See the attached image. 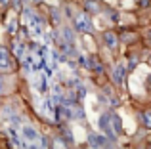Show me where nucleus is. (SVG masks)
Listing matches in <instances>:
<instances>
[{"label":"nucleus","mask_w":151,"mask_h":149,"mask_svg":"<svg viewBox=\"0 0 151 149\" xmlns=\"http://www.w3.org/2000/svg\"><path fill=\"white\" fill-rule=\"evenodd\" d=\"M6 29H8V33H10V34H14V33H17L19 23L15 21V19H12V21H8V27H6Z\"/></svg>","instance_id":"nucleus-10"},{"label":"nucleus","mask_w":151,"mask_h":149,"mask_svg":"<svg viewBox=\"0 0 151 149\" xmlns=\"http://www.w3.org/2000/svg\"><path fill=\"white\" fill-rule=\"evenodd\" d=\"M149 63H151V59H149Z\"/></svg>","instance_id":"nucleus-16"},{"label":"nucleus","mask_w":151,"mask_h":149,"mask_svg":"<svg viewBox=\"0 0 151 149\" xmlns=\"http://www.w3.org/2000/svg\"><path fill=\"white\" fill-rule=\"evenodd\" d=\"M15 73V59L6 44H0V74L10 77Z\"/></svg>","instance_id":"nucleus-1"},{"label":"nucleus","mask_w":151,"mask_h":149,"mask_svg":"<svg viewBox=\"0 0 151 149\" xmlns=\"http://www.w3.org/2000/svg\"><path fill=\"white\" fill-rule=\"evenodd\" d=\"M100 128L105 132L107 136H109V138H115V134L111 132V126H109V119H107V115H103L101 119H100Z\"/></svg>","instance_id":"nucleus-7"},{"label":"nucleus","mask_w":151,"mask_h":149,"mask_svg":"<svg viewBox=\"0 0 151 149\" xmlns=\"http://www.w3.org/2000/svg\"><path fill=\"white\" fill-rule=\"evenodd\" d=\"M113 80H115V84H122V80H124V67L113 69Z\"/></svg>","instance_id":"nucleus-8"},{"label":"nucleus","mask_w":151,"mask_h":149,"mask_svg":"<svg viewBox=\"0 0 151 149\" xmlns=\"http://www.w3.org/2000/svg\"><path fill=\"white\" fill-rule=\"evenodd\" d=\"M103 42H105V44L109 46L111 50L117 48V44H119V37H117V33H113V31H105V33H103Z\"/></svg>","instance_id":"nucleus-5"},{"label":"nucleus","mask_w":151,"mask_h":149,"mask_svg":"<svg viewBox=\"0 0 151 149\" xmlns=\"http://www.w3.org/2000/svg\"><path fill=\"white\" fill-rule=\"evenodd\" d=\"M142 119H144V124L147 128H151V113H144V115H142Z\"/></svg>","instance_id":"nucleus-12"},{"label":"nucleus","mask_w":151,"mask_h":149,"mask_svg":"<svg viewBox=\"0 0 151 149\" xmlns=\"http://www.w3.org/2000/svg\"><path fill=\"white\" fill-rule=\"evenodd\" d=\"M147 40L151 42V29H149V33H147Z\"/></svg>","instance_id":"nucleus-13"},{"label":"nucleus","mask_w":151,"mask_h":149,"mask_svg":"<svg viewBox=\"0 0 151 149\" xmlns=\"http://www.w3.org/2000/svg\"><path fill=\"white\" fill-rule=\"evenodd\" d=\"M149 147H151V143H149Z\"/></svg>","instance_id":"nucleus-15"},{"label":"nucleus","mask_w":151,"mask_h":149,"mask_svg":"<svg viewBox=\"0 0 151 149\" xmlns=\"http://www.w3.org/2000/svg\"><path fill=\"white\" fill-rule=\"evenodd\" d=\"M75 29L77 31H82V33H86V31H90L92 29V23H90V17H88V14H78V15H75Z\"/></svg>","instance_id":"nucleus-3"},{"label":"nucleus","mask_w":151,"mask_h":149,"mask_svg":"<svg viewBox=\"0 0 151 149\" xmlns=\"http://www.w3.org/2000/svg\"><path fill=\"white\" fill-rule=\"evenodd\" d=\"M107 119H109L111 132H113L115 136H119V134L122 132V122H121V119H119V115H115V113H109V115H107Z\"/></svg>","instance_id":"nucleus-4"},{"label":"nucleus","mask_w":151,"mask_h":149,"mask_svg":"<svg viewBox=\"0 0 151 149\" xmlns=\"http://www.w3.org/2000/svg\"><path fill=\"white\" fill-rule=\"evenodd\" d=\"M21 134H23V138L27 140V143H31V145H37V143L42 140V136L38 134V130L33 128L31 124H25V126L21 128Z\"/></svg>","instance_id":"nucleus-2"},{"label":"nucleus","mask_w":151,"mask_h":149,"mask_svg":"<svg viewBox=\"0 0 151 149\" xmlns=\"http://www.w3.org/2000/svg\"><path fill=\"white\" fill-rule=\"evenodd\" d=\"M8 94V77L0 74V97H4Z\"/></svg>","instance_id":"nucleus-9"},{"label":"nucleus","mask_w":151,"mask_h":149,"mask_svg":"<svg viewBox=\"0 0 151 149\" xmlns=\"http://www.w3.org/2000/svg\"><path fill=\"white\" fill-rule=\"evenodd\" d=\"M145 149H151V147H145Z\"/></svg>","instance_id":"nucleus-14"},{"label":"nucleus","mask_w":151,"mask_h":149,"mask_svg":"<svg viewBox=\"0 0 151 149\" xmlns=\"http://www.w3.org/2000/svg\"><path fill=\"white\" fill-rule=\"evenodd\" d=\"M50 149H69V145H67V142L61 136H54L50 140Z\"/></svg>","instance_id":"nucleus-6"},{"label":"nucleus","mask_w":151,"mask_h":149,"mask_svg":"<svg viewBox=\"0 0 151 149\" xmlns=\"http://www.w3.org/2000/svg\"><path fill=\"white\" fill-rule=\"evenodd\" d=\"M84 10H86V14H88V11H90V14H94V11H98V4L96 2H86L84 4Z\"/></svg>","instance_id":"nucleus-11"}]
</instances>
